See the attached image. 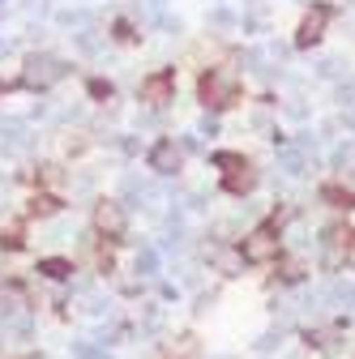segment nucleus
<instances>
[{
    "mask_svg": "<svg viewBox=\"0 0 355 359\" xmlns=\"http://www.w3.org/2000/svg\"><path fill=\"white\" fill-rule=\"evenodd\" d=\"M326 197H330V205H355V193H347V189H326Z\"/></svg>",
    "mask_w": 355,
    "mask_h": 359,
    "instance_id": "ddd939ff",
    "label": "nucleus"
},
{
    "mask_svg": "<svg viewBox=\"0 0 355 359\" xmlns=\"http://www.w3.org/2000/svg\"><path fill=\"white\" fill-rule=\"evenodd\" d=\"M279 257V227L274 222H261L240 240V261L244 265H270Z\"/></svg>",
    "mask_w": 355,
    "mask_h": 359,
    "instance_id": "f03ea898",
    "label": "nucleus"
},
{
    "mask_svg": "<svg viewBox=\"0 0 355 359\" xmlns=\"http://www.w3.org/2000/svg\"><path fill=\"white\" fill-rule=\"evenodd\" d=\"M60 210V201L52 197V193H39L34 201H30V214H56Z\"/></svg>",
    "mask_w": 355,
    "mask_h": 359,
    "instance_id": "f8f14e48",
    "label": "nucleus"
},
{
    "mask_svg": "<svg viewBox=\"0 0 355 359\" xmlns=\"http://www.w3.org/2000/svg\"><path fill=\"white\" fill-rule=\"evenodd\" d=\"M116 39H124V43H133V26H128V22H116Z\"/></svg>",
    "mask_w": 355,
    "mask_h": 359,
    "instance_id": "4468645a",
    "label": "nucleus"
},
{
    "mask_svg": "<svg viewBox=\"0 0 355 359\" xmlns=\"http://www.w3.org/2000/svg\"><path fill=\"white\" fill-rule=\"evenodd\" d=\"M60 77H65V65L56 56H30L26 60V73H22V86L26 90H52Z\"/></svg>",
    "mask_w": 355,
    "mask_h": 359,
    "instance_id": "20e7f679",
    "label": "nucleus"
},
{
    "mask_svg": "<svg viewBox=\"0 0 355 359\" xmlns=\"http://www.w3.org/2000/svg\"><path fill=\"white\" fill-rule=\"evenodd\" d=\"M150 167H154V171H163V175L180 171V167H185V150L175 146L171 137H163V142H154V150H150Z\"/></svg>",
    "mask_w": 355,
    "mask_h": 359,
    "instance_id": "0eeeda50",
    "label": "nucleus"
},
{
    "mask_svg": "<svg viewBox=\"0 0 355 359\" xmlns=\"http://www.w3.org/2000/svg\"><path fill=\"white\" fill-rule=\"evenodd\" d=\"M347 244H351V231H330V240H326V265H338L347 257Z\"/></svg>",
    "mask_w": 355,
    "mask_h": 359,
    "instance_id": "1a4fd4ad",
    "label": "nucleus"
},
{
    "mask_svg": "<svg viewBox=\"0 0 355 359\" xmlns=\"http://www.w3.org/2000/svg\"><path fill=\"white\" fill-rule=\"evenodd\" d=\"M330 18H334V5H313V9H308L300 18V30H295V48H317Z\"/></svg>",
    "mask_w": 355,
    "mask_h": 359,
    "instance_id": "39448f33",
    "label": "nucleus"
},
{
    "mask_svg": "<svg viewBox=\"0 0 355 359\" xmlns=\"http://www.w3.org/2000/svg\"><path fill=\"white\" fill-rule=\"evenodd\" d=\"M171 90H175V77H171V69H163V73H154V77L142 81V99H146L150 107H163V103L171 99Z\"/></svg>",
    "mask_w": 355,
    "mask_h": 359,
    "instance_id": "6e6552de",
    "label": "nucleus"
},
{
    "mask_svg": "<svg viewBox=\"0 0 355 359\" xmlns=\"http://www.w3.org/2000/svg\"><path fill=\"white\" fill-rule=\"evenodd\" d=\"M210 257H214V265L223 269V274H240V265H244V261H240V248H236V252H227V248H214Z\"/></svg>",
    "mask_w": 355,
    "mask_h": 359,
    "instance_id": "9d476101",
    "label": "nucleus"
},
{
    "mask_svg": "<svg viewBox=\"0 0 355 359\" xmlns=\"http://www.w3.org/2000/svg\"><path fill=\"white\" fill-rule=\"evenodd\" d=\"M197 95H201V103H206L210 111H227V107L240 103V81H236L232 69H210V73H201V81H197Z\"/></svg>",
    "mask_w": 355,
    "mask_h": 359,
    "instance_id": "f257e3e1",
    "label": "nucleus"
},
{
    "mask_svg": "<svg viewBox=\"0 0 355 359\" xmlns=\"http://www.w3.org/2000/svg\"><path fill=\"white\" fill-rule=\"evenodd\" d=\"M91 95H99V99H107V95H112V86H107V81H91Z\"/></svg>",
    "mask_w": 355,
    "mask_h": 359,
    "instance_id": "2eb2a0df",
    "label": "nucleus"
},
{
    "mask_svg": "<svg viewBox=\"0 0 355 359\" xmlns=\"http://www.w3.org/2000/svg\"><path fill=\"white\" fill-rule=\"evenodd\" d=\"M39 269H43L48 278H69V274H73V265H69L65 257H48V261H43Z\"/></svg>",
    "mask_w": 355,
    "mask_h": 359,
    "instance_id": "9b49d317",
    "label": "nucleus"
},
{
    "mask_svg": "<svg viewBox=\"0 0 355 359\" xmlns=\"http://www.w3.org/2000/svg\"><path fill=\"white\" fill-rule=\"evenodd\" d=\"M214 163H218V171H223V189L236 197V193H253L257 189V171H253V163L244 158V154H232V150H223V154H214Z\"/></svg>",
    "mask_w": 355,
    "mask_h": 359,
    "instance_id": "7ed1b4c3",
    "label": "nucleus"
},
{
    "mask_svg": "<svg viewBox=\"0 0 355 359\" xmlns=\"http://www.w3.org/2000/svg\"><path fill=\"white\" fill-rule=\"evenodd\" d=\"M124 227H128L124 205H120V201H112V197H103V201L95 205V231H99V236H107V240H120V236H124Z\"/></svg>",
    "mask_w": 355,
    "mask_h": 359,
    "instance_id": "423d86ee",
    "label": "nucleus"
}]
</instances>
